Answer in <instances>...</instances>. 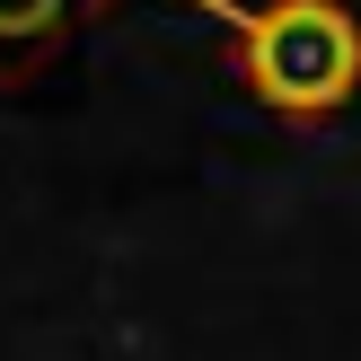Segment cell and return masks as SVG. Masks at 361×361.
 <instances>
[{"instance_id": "6da1fadb", "label": "cell", "mask_w": 361, "mask_h": 361, "mask_svg": "<svg viewBox=\"0 0 361 361\" xmlns=\"http://www.w3.org/2000/svg\"><path fill=\"white\" fill-rule=\"evenodd\" d=\"M221 27L238 97L274 123H317L361 106V0H176Z\"/></svg>"}, {"instance_id": "7a4b0ae2", "label": "cell", "mask_w": 361, "mask_h": 361, "mask_svg": "<svg viewBox=\"0 0 361 361\" xmlns=\"http://www.w3.org/2000/svg\"><path fill=\"white\" fill-rule=\"evenodd\" d=\"M106 9H123V0H0V88L53 71Z\"/></svg>"}]
</instances>
